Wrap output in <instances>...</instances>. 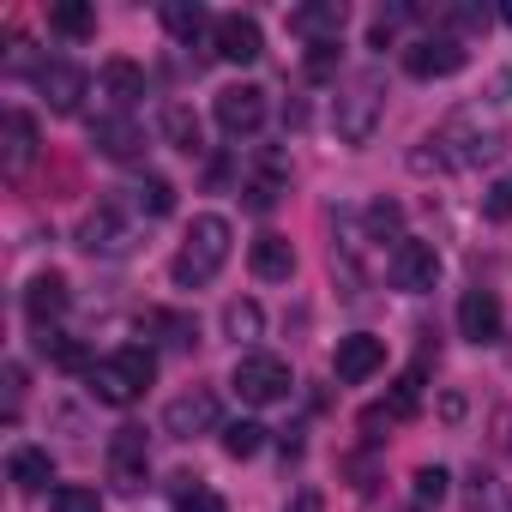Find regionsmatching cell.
<instances>
[{"label":"cell","instance_id":"1","mask_svg":"<svg viewBox=\"0 0 512 512\" xmlns=\"http://www.w3.org/2000/svg\"><path fill=\"white\" fill-rule=\"evenodd\" d=\"M434 163L440 169H482L500 145H506V133H500V121L494 115H482V109H452L440 127H434Z\"/></svg>","mask_w":512,"mask_h":512},{"label":"cell","instance_id":"2","mask_svg":"<svg viewBox=\"0 0 512 512\" xmlns=\"http://www.w3.org/2000/svg\"><path fill=\"white\" fill-rule=\"evenodd\" d=\"M85 380H91V398H97V404L127 410V404H139V398H145V386L157 380V356H151L145 344H127V350H115V356L91 362V368H85Z\"/></svg>","mask_w":512,"mask_h":512},{"label":"cell","instance_id":"3","mask_svg":"<svg viewBox=\"0 0 512 512\" xmlns=\"http://www.w3.org/2000/svg\"><path fill=\"white\" fill-rule=\"evenodd\" d=\"M223 260H229V217L205 211V217H193L187 241L175 247V260H169V278H175L181 290H199V284H211V278L223 272Z\"/></svg>","mask_w":512,"mask_h":512},{"label":"cell","instance_id":"4","mask_svg":"<svg viewBox=\"0 0 512 512\" xmlns=\"http://www.w3.org/2000/svg\"><path fill=\"white\" fill-rule=\"evenodd\" d=\"M386 115V79L380 73H356L350 85H338V103H332V127L344 145H368L374 127Z\"/></svg>","mask_w":512,"mask_h":512},{"label":"cell","instance_id":"5","mask_svg":"<svg viewBox=\"0 0 512 512\" xmlns=\"http://www.w3.org/2000/svg\"><path fill=\"white\" fill-rule=\"evenodd\" d=\"M79 247L91 253V260H127V253L139 247V223L109 199V205L85 211V223H79Z\"/></svg>","mask_w":512,"mask_h":512},{"label":"cell","instance_id":"6","mask_svg":"<svg viewBox=\"0 0 512 512\" xmlns=\"http://www.w3.org/2000/svg\"><path fill=\"white\" fill-rule=\"evenodd\" d=\"M247 404H284L290 398V386H296V374H290V362L284 356H272V350H253V356H241L235 362V380H229Z\"/></svg>","mask_w":512,"mask_h":512},{"label":"cell","instance_id":"7","mask_svg":"<svg viewBox=\"0 0 512 512\" xmlns=\"http://www.w3.org/2000/svg\"><path fill=\"white\" fill-rule=\"evenodd\" d=\"M386 278L404 290V296H428L440 284V253L434 241H416V235H398L392 247V260H386Z\"/></svg>","mask_w":512,"mask_h":512},{"label":"cell","instance_id":"8","mask_svg":"<svg viewBox=\"0 0 512 512\" xmlns=\"http://www.w3.org/2000/svg\"><path fill=\"white\" fill-rule=\"evenodd\" d=\"M109 482L121 488V494H139L145 482H151V440H145V428H115L109 434Z\"/></svg>","mask_w":512,"mask_h":512},{"label":"cell","instance_id":"9","mask_svg":"<svg viewBox=\"0 0 512 512\" xmlns=\"http://www.w3.org/2000/svg\"><path fill=\"white\" fill-rule=\"evenodd\" d=\"M464 61H470V55H464V37H452V31L416 37V43L404 49V73H410V79H452Z\"/></svg>","mask_w":512,"mask_h":512},{"label":"cell","instance_id":"10","mask_svg":"<svg viewBox=\"0 0 512 512\" xmlns=\"http://www.w3.org/2000/svg\"><path fill=\"white\" fill-rule=\"evenodd\" d=\"M217 127L229 139H253V133L266 127V91L260 85H229V91H217Z\"/></svg>","mask_w":512,"mask_h":512},{"label":"cell","instance_id":"11","mask_svg":"<svg viewBox=\"0 0 512 512\" xmlns=\"http://www.w3.org/2000/svg\"><path fill=\"white\" fill-rule=\"evenodd\" d=\"M217 392H205V386H193V392H181V398H169V410H163V428L175 434V440H199V434H211L217 428Z\"/></svg>","mask_w":512,"mask_h":512},{"label":"cell","instance_id":"12","mask_svg":"<svg viewBox=\"0 0 512 512\" xmlns=\"http://www.w3.org/2000/svg\"><path fill=\"white\" fill-rule=\"evenodd\" d=\"M211 43H217V55L235 61V67H247V61H260V55H266L260 19H247V13H223V19L211 25Z\"/></svg>","mask_w":512,"mask_h":512},{"label":"cell","instance_id":"13","mask_svg":"<svg viewBox=\"0 0 512 512\" xmlns=\"http://www.w3.org/2000/svg\"><path fill=\"white\" fill-rule=\"evenodd\" d=\"M37 91L49 97L55 115H73V109L85 103V91H91V73L73 67V61H43V67H37Z\"/></svg>","mask_w":512,"mask_h":512},{"label":"cell","instance_id":"14","mask_svg":"<svg viewBox=\"0 0 512 512\" xmlns=\"http://www.w3.org/2000/svg\"><path fill=\"white\" fill-rule=\"evenodd\" d=\"M380 368H386V344H380V338H368V332H356V338H338L332 374H338L344 386H362V380H374Z\"/></svg>","mask_w":512,"mask_h":512},{"label":"cell","instance_id":"15","mask_svg":"<svg viewBox=\"0 0 512 512\" xmlns=\"http://www.w3.org/2000/svg\"><path fill=\"white\" fill-rule=\"evenodd\" d=\"M500 302H494V290H464L458 296V338H470V344H494L500 338Z\"/></svg>","mask_w":512,"mask_h":512},{"label":"cell","instance_id":"16","mask_svg":"<svg viewBox=\"0 0 512 512\" xmlns=\"http://www.w3.org/2000/svg\"><path fill=\"white\" fill-rule=\"evenodd\" d=\"M91 145H97L103 157L127 163V157L145 151V127H139L133 115H97V121H91Z\"/></svg>","mask_w":512,"mask_h":512},{"label":"cell","instance_id":"17","mask_svg":"<svg viewBox=\"0 0 512 512\" xmlns=\"http://www.w3.org/2000/svg\"><path fill=\"white\" fill-rule=\"evenodd\" d=\"M247 266H253V278H266V284H290V278H296V247L266 229V235H253Z\"/></svg>","mask_w":512,"mask_h":512},{"label":"cell","instance_id":"18","mask_svg":"<svg viewBox=\"0 0 512 512\" xmlns=\"http://www.w3.org/2000/svg\"><path fill=\"white\" fill-rule=\"evenodd\" d=\"M344 19H350V13H344V0H314V7H296V13H290V31H296L302 43L320 49V43H338Z\"/></svg>","mask_w":512,"mask_h":512},{"label":"cell","instance_id":"19","mask_svg":"<svg viewBox=\"0 0 512 512\" xmlns=\"http://www.w3.org/2000/svg\"><path fill=\"white\" fill-rule=\"evenodd\" d=\"M61 314H67V278H61V272L31 278V290H25V320H31L37 332H49Z\"/></svg>","mask_w":512,"mask_h":512},{"label":"cell","instance_id":"20","mask_svg":"<svg viewBox=\"0 0 512 512\" xmlns=\"http://www.w3.org/2000/svg\"><path fill=\"white\" fill-rule=\"evenodd\" d=\"M103 91H109V103L127 115L139 97H145V67L139 61H127V55H115V61H103Z\"/></svg>","mask_w":512,"mask_h":512},{"label":"cell","instance_id":"21","mask_svg":"<svg viewBox=\"0 0 512 512\" xmlns=\"http://www.w3.org/2000/svg\"><path fill=\"white\" fill-rule=\"evenodd\" d=\"M31 157H37V121L25 109H7V145H0V163H7V175H19Z\"/></svg>","mask_w":512,"mask_h":512},{"label":"cell","instance_id":"22","mask_svg":"<svg viewBox=\"0 0 512 512\" xmlns=\"http://www.w3.org/2000/svg\"><path fill=\"white\" fill-rule=\"evenodd\" d=\"M157 127H163V139H169L175 151H187V157H199V151H205V127H199V115H193L187 103H169Z\"/></svg>","mask_w":512,"mask_h":512},{"label":"cell","instance_id":"23","mask_svg":"<svg viewBox=\"0 0 512 512\" xmlns=\"http://www.w3.org/2000/svg\"><path fill=\"white\" fill-rule=\"evenodd\" d=\"M241 193H247V211H272L278 193H284V157H266L260 169L241 181Z\"/></svg>","mask_w":512,"mask_h":512},{"label":"cell","instance_id":"24","mask_svg":"<svg viewBox=\"0 0 512 512\" xmlns=\"http://www.w3.org/2000/svg\"><path fill=\"white\" fill-rule=\"evenodd\" d=\"M7 476H13V488L31 494V488H43V482L55 476V458H49L43 446H19V452L7 458Z\"/></svg>","mask_w":512,"mask_h":512},{"label":"cell","instance_id":"25","mask_svg":"<svg viewBox=\"0 0 512 512\" xmlns=\"http://www.w3.org/2000/svg\"><path fill=\"white\" fill-rule=\"evenodd\" d=\"M464 500H470V512H512V494H506V482H500V476H488L482 464L464 476Z\"/></svg>","mask_w":512,"mask_h":512},{"label":"cell","instance_id":"26","mask_svg":"<svg viewBox=\"0 0 512 512\" xmlns=\"http://www.w3.org/2000/svg\"><path fill=\"white\" fill-rule=\"evenodd\" d=\"M169 494H175V512H229V506H223V494H217V488H205V482H199V476H187V470H181V476H169Z\"/></svg>","mask_w":512,"mask_h":512},{"label":"cell","instance_id":"27","mask_svg":"<svg viewBox=\"0 0 512 512\" xmlns=\"http://www.w3.org/2000/svg\"><path fill=\"white\" fill-rule=\"evenodd\" d=\"M127 193H133V205H139L145 217H169V211H175V187H169L163 175H145V181H133Z\"/></svg>","mask_w":512,"mask_h":512},{"label":"cell","instance_id":"28","mask_svg":"<svg viewBox=\"0 0 512 512\" xmlns=\"http://www.w3.org/2000/svg\"><path fill=\"white\" fill-rule=\"evenodd\" d=\"M49 31H61V37H91V31H97V13L85 7V0H61V7H49Z\"/></svg>","mask_w":512,"mask_h":512},{"label":"cell","instance_id":"29","mask_svg":"<svg viewBox=\"0 0 512 512\" xmlns=\"http://www.w3.org/2000/svg\"><path fill=\"white\" fill-rule=\"evenodd\" d=\"M163 25H169V37H181V43H193L205 25H217V19H205V7H199V0H193V7H187V0H169V7H163Z\"/></svg>","mask_w":512,"mask_h":512},{"label":"cell","instance_id":"30","mask_svg":"<svg viewBox=\"0 0 512 512\" xmlns=\"http://www.w3.org/2000/svg\"><path fill=\"white\" fill-rule=\"evenodd\" d=\"M260 326H266L260 302H229V308H223V332H229L235 344H253V338H260Z\"/></svg>","mask_w":512,"mask_h":512},{"label":"cell","instance_id":"31","mask_svg":"<svg viewBox=\"0 0 512 512\" xmlns=\"http://www.w3.org/2000/svg\"><path fill=\"white\" fill-rule=\"evenodd\" d=\"M446 482H452V476H446L440 464H422V470L410 476V500H416V512L440 506V500H446Z\"/></svg>","mask_w":512,"mask_h":512},{"label":"cell","instance_id":"32","mask_svg":"<svg viewBox=\"0 0 512 512\" xmlns=\"http://www.w3.org/2000/svg\"><path fill=\"white\" fill-rule=\"evenodd\" d=\"M49 512H103V494L85 482H61V488H49Z\"/></svg>","mask_w":512,"mask_h":512},{"label":"cell","instance_id":"33","mask_svg":"<svg viewBox=\"0 0 512 512\" xmlns=\"http://www.w3.org/2000/svg\"><path fill=\"white\" fill-rule=\"evenodd\" d=\"M260 446H266V428H260V422H229V428H223V452H229V458H253Z\"/></svg>","mask_w":512,"mask_h":512},{"label":"cell","instance_id":"34","mask_svg":"<svg viewBox=\"0 0 512 512\" xmlns=\"http://www.w3.org/2000/svg\"><path fill=\"white\" fill-rule=\"evenodd\" d=\"M362 223H368V235H374V241H386V235H398V229H404V211H398L392 199H374V205L362 211Z\"/></svg>","mask_w":512,"mask_h":512},{"label":"cell","instance_id":"35","mask_svg":"<svg viewBox=\"0 0 512 512\" xmlns=\"http://www.w3.org/2000/svg\"><path fill=\"white\" fill-rule=\"evenodd\" d=\"M482 211H488L494 223H506V217H512V175H506V181H494V187L482 193Z\"/></svg>","mask_w":512,"mask_h":512},{"label":"cell","instance_id":"36","mask_svg":"<svg viewBox=\"0 0 512 512\" xmlns=\"http://www.w3.org/2000/svg\"><path fill=\"white\" fill-rule=\"evenodd\" d=\"M332 61H338V43H320V49H308V79H326V73H332Z\"/></svg>","mask_w":512,"mask_h":512},{"label":"cell","instance_id":"37","mask_svg":"<svg viewBox=\"0 0 512 512\" xmlns=\"http://www.w3.org/2000/svg\"><path fill=\"white\" fill-rule=\"evenodd\" d=\"M284 512H326V500H320V488H296V500Z\"/></svg>","mask_w":512,"mask_h":512},{"label":"cell","instance_id":"38","mask_svg":"<svg viewBox=\"0 0 512 512\" xmlns=\"http://www.w3.org/2000/svg\"><path fill=\"white\" fill-rule=\"evenodd\" d=\"M494 434H500V446L512 452V410H500V422H494Z\"/></svg>","mask_w":512,"mask_h":512},{"label":"cell","instance_id":"39","mask_svg":"<svg viewBox=\"0 0 512 512\" xmlns=\"http://www.w3.org/2000/svg\"><path fill=\"white\" fill-rule=\"evenodd\" d=\"M500 19H506V25H512V0H506V7H500Z\"/></svg>","mask_w":512,"mask_h":512}]
</instances>
